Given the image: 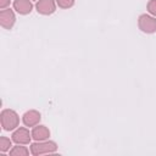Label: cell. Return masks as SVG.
Returning <instances> with one entry per match:
<instances>
[{
  "label": "cell",
  "mask_w": 156,
  "mask_h": 156,
  "mask_svg": "<svg viewBox=\"0 0 156 156\" xmlns=\"http://www.w3.org/2000/svg\"><path fill=\"white\" fill-rule=\"evenodd\" d=\"M0 122H1L2 129L10 132V130H15L16 128H18L20 117L15 110L5 108L0 113Z\"/></svg>",
  "instance_id": "1"
},
{
  "label": "cell",
  "mask_w": 156,
  "mask_h": 156,
  "mask_svg": "<svg viewBox=\"0 0 156 156\" xmlns=\"http://www.w3.org/2000/svg\"><path fill=\"white\" fill-rule=\"evenodd\" d=\"M56 150H57V145L55 141H51V140L35 141L30 145V154L34 156H39L44 154H52Z\"/></svg>",
  "instance_id": "2"
},
{
  "label": "cell",
  "mask_w": 156,
  "mask_h": 156,
  "mask_svg": "<svg viewBox=\"0 0 156 156\" xmlns=\"http://www.w3.org/2000/svg\"><path fill=\"white\" fill-rule=\"evenodd\" d=\"M138 27L143 33L152 34L156 32V17L143 13L138 18Z\"/></svg>",
  "instance_id": "3"
},
{
  "label": "cell",
  "mask_w": 156,
  "mask_h": 156,
  "mask_svg": "<svg viewBox=\"0 0 156 156\" xmlns=\"http://www.w3.org/2000/svg\"><path fill=\"white\" fill-rule=\"evenodd\" d=\"M12 141L16 144H21V145H27L30 143L32 139V133H29V130L24 127H18L15 129V132L12 133Z\"/></svg>",
  "instance_id": "4"
},
{
  "label": "cell",
  "mask_w": 156,
  "mask_h": 156,
  "mask_svg": "<svg viewBox=\"0 0 156 156\" xmlns=\"http://www.w3.org/2000/svg\"><path fill=\"white\" fill-rule=\"evenodd\" d=\"M56 6H57L56 0H38L35 4V9L38 13L44 16L52 15L56 11Z\"/></svg>",
  "instance_id": "5"
},
{
  "label": "cell",
  "mask_w": 156,
  "mask_h": 156,
  "mask_svg": "<svg viewBox=\"0 0 156 156\" xmlns=\"http://www.w3.org/2000/svg\"><path fill=\"white\" fill-rule=\"evenodd\" d=\"M16 22V15L13 10L5 9L0 11V24L5 29H11Z\"/></svg>",
  "instance_id": "6"
},
{
  "label": "cell",
  "mask_w": 156,
  "mask_h": 156,
  "mask_svg": "<svg viewBox=\"0 0 156 156\" xmlns=\"http://www.w3.org/2000/svg\"><path fill=\"white\" fill-rule=\"evenodd\" d=\"M40 119H41V115L37 110L26 111L22 116V122L26 127H35L37 124H39Z\"/></svg>",
  "instance_id": "7"
},
{
  "label": "cell",
  "mask_w": 156,
  "mask_h": 156,
  "mask_svg": "<svg viewBox=\"0 0 156 156\" xmlns=\"http://www.w3.org/2000/svg\"><path fill=\"white\" fill-rule=\"evenodd\" d=\"M50 136V130L46 126L43 124H37L35 127H33L32 129V138L35 141H43V140H48Z\"/></svg>",
  "instance_id": "8"
},
{
  "label": "cell",
  "mask_w": 156,
  "mask_h": 156,
  "mask_svg": "<svg viewBox=\"0 0 156 156\" xmlns=\"http://www.w3.org/2000/svg\"><path fill=\"white\" fill-rule=\"evenodd\" d=\"M13 9L20 15H28L33 10V4L30 0H15Z\"/></svg>",
  "instance_id": "9"
},
{
  "label": "cell",
  "mask_w": 156,
  "mask_h": 156,
  "mask_svg": "<svg viewBox=\"0 0 156 156\" xmlns=\"http://www.w3.org/2000/svg\"><path fill=\"white\" fill-rule=\"evenodd\" d=\"M9 152L11 156H27V155H29V150L21 144H17L16 146H13Z\"/></svg>",
  "instance_id": "10"
},
{
  "label": "cell",
  "mask_w": 156,
  "mask_h": 156,
  "mask_svg": "<svg viewBox=\"0 0 156 156\" xmlns=\"http://www.w3.org/2000/svg\"><path fill=\"white\" fill-rule=\"evenodd\" d=\"M11 146H12V141L6 138V136H1L0 138V151L1 152H7L11 150Z\"/></svg>",
  "instance_id": "11"
},
{
  "label": "cell",
  "mask_w": 156,
  "mask_h": 156,
  "mask_svg": "<svg viewBox=\"0 0 156 156\" xmlns=\"http://www.w3.org/2000/svg\"><path fill=\"white\" fill-rule=\"evenodd\" d=\"M76 0H56V4L61 9H71L74 5Z\"/></svg>",
  "instance_id": "12"
},
{
  "label": "cell",
  "mask_w": 156,
  "mask_h": 156,
  "mask_svg": "<svg viewBox=\"0 0 156 156\" xmlns=\"http://www.w3.org/2000/svg\"><path fill=\"white\" fill-rule=\"evenodd\" d=\"M149 13L154 17H156V0H150L147 2V6H146Z\"/></svg>",
  "instance_id": "13"
},
{
  "label": "cell",
  "mask_w": 156,
  "mask_h": 156,
  "mask_svg": "<svg viewBox=\"0 0 156 156\" xmlns=\"http://www.w3.org/2000/svg\"><path fill=\"white\" fill-rule=\"evenodd\" d=\"M10 2H11V0H0V9L1 10L7 9L10 6Z\"/></svg>",
  "instance_id": "14"
}]
</instances>
